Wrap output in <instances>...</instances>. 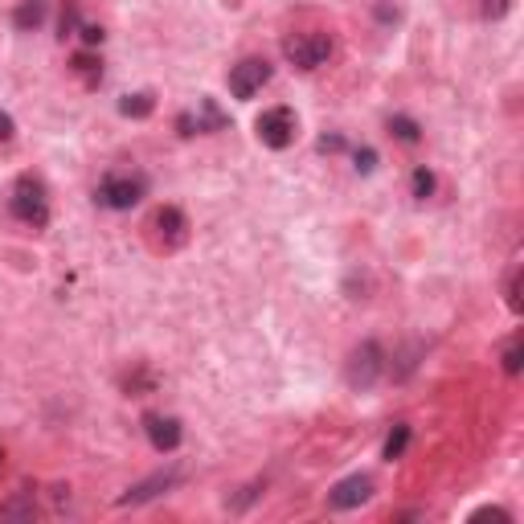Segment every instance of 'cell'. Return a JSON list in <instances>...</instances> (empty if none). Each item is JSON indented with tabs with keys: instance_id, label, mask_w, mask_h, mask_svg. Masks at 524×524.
Here are the masks:
<instances>
[{
	"instance_id": "cell-25",
	"label": "cell",
	"mask_w": 524,
	"mask_h": 524,
	"mask_svg": "<svg viewBox=\"0 0 524 524\" xmlns=\"http://www.w3.org/2000/svg\"><path fill=\"white\" fill-rule=\"evenodd\" d=\"M316 148H320V152H328V156H332V152H344V136H320V144H316Z\"/></svg>"
},
{
	"instance_id": "cell-17",
	"label": "cell",
	"mask_w": 524,
	"mask_h": 524,
	"mask_svg": "<svg viewBox=\"0 0 524 524\" xmlns=\"http://www.w3.org/2000/svg\"><path fill=\"white\" fill-rule=\"evenodd\" d=\"M434 185H439V181H434V172H430L426 164H418V168H414V177H410V189H414V197H418V201L434 197Z\"/></svg>"
},
{
	"instance_id": "cell-15",
	"label": "cell",
	"mask_w": 524,
	"mask_h": 524,
	"mask_svg": "<svg viewBox=\"0 0 524 524\" xmlns=\"http://www.w3.org/2000/svg\"><path fill=\"white\" fill-rule=\"evenodd\" d=\"M119 111H123L127 119H144V115H152V111H156V99H152L148 91H140V95H127V99L119 103Z\"/></svg>"
},
{
	"instance_id": "cell-23",
	"label": "cell",
	"mask_w": 524,
	"mask_h": 524,
	"mask_svg": "<svg viewBox=\"0 0 524 524\" xmlns=\"http://www.w3.org/2000/svg\"><path fill=\"white\" fill-rule=\"evenodd\" d=\"M13 131H17L13 115H9V111H0V148H5V144H13Z\"/></svg>"
},
{
	"instance_id": "cell-8",
	"label": "cell",
	"mask_w": 524,
	"mask_h": 524,
	"mask_svg": "<svg viewBox=\"0 0 524 524\" xmlns=\"http://www.w3.org/2000/svg\"><path fill=\"white\" fill-rule=\"evenodd\" d=\"M369 496H373V479L369 475H348V479H340V484L328 492V508L332 512H353Z\"/></svg>"
},
{
	"instance_id": "cell-9",
	"label": "cell",
	"mask_w": 524,
	"mask_h": 524,
	"mask_svg": "<svg viewBox=\"0 0 524 524\" xmlns=\"http://www.w3.org/2000/svg\"><path fill=\"white\" fill-rule=\"evenodd\" d=\"M144 430H148V443L156 451H177L181 439H185V430L177 418H168V414H144Z\"/></svg>"
},
{
	"instance_id": "cell-1",
	"label": "cell",
	"mask_w": 524,
	"mask_h": 524,
	"mask_svg": "<svg viewBox=\"0 0 524 524\" xmlns=\"http://www.w3.org/2000/svg\"><path fill=\"white\" fill-rule=\"evenodd\" d=\"M9 213L13 222H21L25 230H46L50 226V189L41 185V177L25 172L9 189Z\"/></svg>"
},
{
	"instance_id": "cell-13",
	"label": "cell",
	"mask_w": 524,
	"mask_h": 524,
	"mask_svg": "<svg viewBox=\"0 0 524 524\" xmlns=\"http://www.w3.org/2000/svg\"><path fill=\"white\" fill-rule=\"evenodd\" d=\"M70 70L82 78V86H91V91H95V86L103 82V62L91 54V50H82V54H74L70 58Z\"/></svg>"
},
{
	"instance_id": "cell-16",
	"label": "cell",
	"mask_w": 524,
	"mask_h": 524,
	"mask_svg": "<svg viewBox=\"0 0 524 524\" xmlns=\"http://www.w3.org/2000/svg\"><path fill=\"white\" fill-rule=\"evenodd\" d=\"M406 447H410V426L402 422V426H393V434L385 439V459H389V463H393V459H402Z\"/></svg>"
},
{
	"instance_id": "cell-2",
	"label": "cell",
	"mask_w": 524,
	"mask_h": 524,
	"mask_svg": "<svg viewBox=\"0 0 524 524\" xmlns=\"http://www.w3.org/2000/svg\"><path fill=\"white\" fill-rule=\"evenodd\" d=\"M144 193H148L144 172H107V177L99 181V189H95V201L103 209L123 213V209H136L144 201Z\"/></svg>"
},
{
	"instance_id": "cell-12",
	"label": "cell",
	"mask_w": 524,
	"mask_h": 524,
	"mask_svg": "<svg viewBox=\"0 0 524 524\" xmlns=\"http://www.w3.org/2000/svg\"><path fill=\"white\" fill-rule=\"evenodd\" d=\"M46 13H50L46 0H21V5L13 9V25H17L21 33H33V29H41Z\"/></svg>"
},
{
	"instance_id": "cell-21",
	"label": "cell",
	"mask_w": 524,
	"mask_h": 524,
	"mask_svg": "<svg viewBox=\"0 0 524 524\" xmlns=\"http://www.w3.org/2000/svg\"><path fill=\"white\" fill-rule=\"evenodd\" d=\"M504 295H508V308L520 316V267L508 275V287H504Z\"/></svg>"
},
{
	"instance_id": "cell-18",
	"label": "cell",
	"mask_w": 524,
	"mask_h": 524,
	"mask_svg": "<svg viewBox=\"0 0 524 524\" xmlns=\"http://www.w3.org/2000/svg\"><path fill=\"white\" fill-rule=\"evenodd\" d=\"M500 361H504V373L516 377L520 373V336H508L504 348H500Z\"/></svg>"
},
{
	"instance_id": "cell-11",
	"label": "cell",
	"mask_w": 524,
	"mask_h": 524,
	"mask_svg": "<svg viewBox=\"0 0 524 524\" xmlns=\"http://www.w3.org/2000/svg\"><path fill=\"white\" fill-rule=\"evenodd\" d=\"M177 479H181V467H168V471H156V475H148V479H144V484H136V488H127V496H123L119 504L127 508V504H144V500H156L160 492H168L172 484H177Z\"/></svg>"
},
{
	"instance_id": "cell-7",
	"label": "cell",
	"mask_w": 524,
	"mask_h": 524,
	"mask_svg": "<svg viewBox=\"0 0 524 524\" xmlns=\"http://www.w3.org/2000/svg\"><path fill=\"white\" fill-rule=\"evenodd\" d=\"M267 82H271V62L267 58H242L230 70V95L234 99H254Z\"/></svg>"
},
{
	"instance_id": "cell-19",
	"label": "cell",
	"mask_w": 524,
	"mask_h": 524,
	"mask_svg": "<svg viewBox=\"0 0 524 524\" xmlns=\"http://www.w3.org/2000/svg\"><path fill=\"white\" fill-rule=\"evenodd\" d=\"M78 29H82V13H78V5L70 0V5L62 9V17H58V33H62V37H74Z\"/></svg>"
},
{
	"instance_id": "cell-3",
	"label": "cell",
	"mask_w": 524,
	"mask_h": 524,
	"mask_svg": "<svg viewBox=\"0 0 524 524\" xmlns=\"http://www.w3.org/2000/svg\"><path fill=\"white\" fill-rule=\"evenodd\" d=\"M381 373H385V348L377 340H365V344H357L353 353H348L344 377H348V385H353V389H373L381 381Z\"/></svg>"
},
{
	"instance_id": "cell-26",
	"label": "cell",
	"mask_w": 524,
	"mask_h": 524,
	"mask_svg": "<svg viewBox=\"0 0 524 524\" xmlns=\"http://www.w3.org/2000/svg\"><path fill=\"white\" fill-rule=\"evenodd\" d=\"M377 17H381V21H393V17H398V9H389V5H377Z\"/></svg>"
},
{
	"instance_id": "cell-4",
	"label": "cell",
	"mask_w": 524,
	"mask_h": 524,
	"mask_svg": "<svg viewBox=\"0 0 524 524\" xmlns=\"http://www.w3.org/2000/svg\"><path fill=\"white\" fill-rule=\"evenodd\" d=\"M283 58L299 70H316L332 58V37L328 33H295L283 41Z\"/></svg>"
},
{
	"instance_id": "cell-5",
	"label": "cell",
	"mask_w": 524,
	"mask_h": 524,
	"mask_svg": "<svg viewBox=\"0 0 524 524\" xmlns=\"http://www.w3.org/2000/svg\"><path fill=\"white\" fill-rule=\"evenodd\" d=\"M254 127H258V140L267 144V148H275V152H283V148L295 144V111H291V107H271V111H262Z\"/></svg>"
},
{
	"instance_id": "cell-6",
	"label": "cell",
	"mask_w": 524,
	"mask_h": 524,
	"mask_svg": "<svg viewBox=\"0 0 524 524\" xmlns=\"http://www.w3.org/2000/svg\"><path fill=\"white\" fill-rule=\"evenodd\" d=\"M152 234H156V246L160 250H181L189 242V217L185 209L177 205H160L152 213Z\"/></svg>"
},
{
	"instance_id": "cell-20",
	"label": "cell",
	"mask_w": 524,
	"mask_h": 524,
	"mask_svg": "<svg viewBox=\"0 0 524 524\" xmlns=\"http://www.w3.org/2000/svg\"><path fill=\"white\" fill-rule=\"evenodd\" d=\"M508 9H512V0H479V13H484V17H492V21L508 17Z\"/></svg>"
},
{
	"instance_id": "cell-14",
	"label": "cell",
	"mask_w": 524,
	"mask_h": 524,
	"mask_svg": "<svg viewBox=\"0 0 524 524\" xmlns=\"http://www.w3.org/2000/svg\"><path fill=\"white\" fill-rule=\"evenodd\" d=\"M389 136H398L402 144H418L422 140V127L410 115H389Z\"/></svg>"
},
{
	"instance_id": "cell-24",
	"label": "cell",
	"mask_w": 524,
	"mask_h": 524,
	"mask_svg": "<svg viewBox=\"0 0 524 524\" xmlns=\"http://www.w3.org/2000/svg\"><path fill=\"white\" fill-rule=\"evenodd\" d=\"M78 33H82L86 46H99V41H103V25H82Z\"/></svg>"
},
{
	"instance_id": "cell-10",
	"label": "cell",
	"mask_w": 524,
	"mask_h": 524,
	"mask_svg": "<svg viewBox=\"0 0 524 524\" xmlns=\"http://www.w3.org/2000/svg\"><path fill=\"white\" fill-rule=\"evenodd\" d=\"M177 127H181V136H193V131H222V127H226V115H222V107H217L213 99H201L193 115H181V119H177Z\"/></svg>"
},
{
	"instance_id": "cell-27",
	"label": "cell",
	"mask_w": 524,
	"mask_h": 524,
	"mask_svg": "<svg viewBox=\"0 0 524 524\" xmlns=\"http://www.w3.org/2000/svg\"><path fill=\"white\" fill-rule=\"evenodd\" d=\"M0 467H5V451H0Z\"/></svg>"
},
{
	"instance_id": "cell-22",
	"label": "cell",
	"mask_w": 524,
	"mask_h": 524,
	"mask_svg": "<svg viewBox=\"0 0 524 524\" xmlns=\"http://www.w3.org/2000/svg\"><path fill=\"white\" fill-rule=\"evenodd\" d=\"M353 160H357V172H373L377 168V152L373 148H357Z\"/></svg>"
}]
</instances>
